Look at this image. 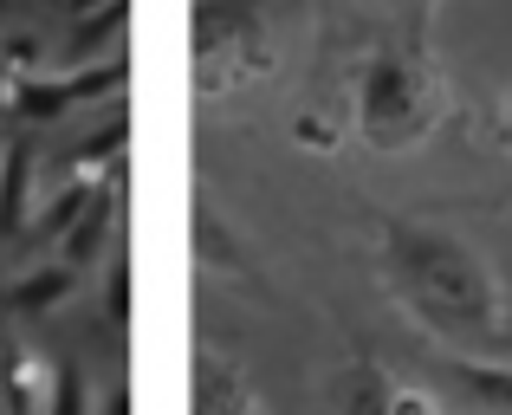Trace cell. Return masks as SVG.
<instances>
[{
    "mask_svg": "<svg viewBox=\"0 0 512 415\" xmlns=\"http://www.w3.org/2000/svg\"><path fill=\"white\" fill-rule=\"evenodd\" d=\"M376 273L389 299L454 357H493L512 338L500 273L467 234L422 214H383L376 221Z\"/></svg>",
    "mask_w": 512,
    "mask_h": 415,
    "instance_id": "1",
    "label": "cell"
},
{
    "mask_svg": "<svg viewBox=\"0 0 512 415\" xmlns=\"http://www.w3.org/2000/svg\"><path fill=\"white\" fill-rule=\"evenodd\" d=\"M350 117H357V137L370 143L376 156H409L435 137L441 124V85L435 65H428L422 46L396 39V46H376L357 72V98H350Z\"/></svg>",
    "mask_w": 512,
    "mask_h": 415,
    "instance_id": "2",
    "label": "cell"
},
{
    "mask_svg": "<svg viewBox=\"0 0 512 415\" xmlns=\"http://www.w3.org/2000/svg\"><path fill=\"white\" fill-rule=\"evenodd\" d=\"M273 72V33L253 0H201L195 13V91L201 98H240Z\"/></svg>",
    "mask_w": 512,
    "mask_h": 415,
    "instance_id": "3",
    "label": "cell"
},
{
    "mask_svg": "<svg viewBox=\"0 0 512 415\" xmlns=\"http://www.w3.org/2000/svg\"><path fill=\"white\" fill-rule=\"evenodd\" d=\"M331 415H441V396L428 383L396 377L376 357H357L331 377Z\"/></svg>",
    "mask_w": 512,
    "mask_h": 415,
    "instance_id": "4",
    "label": "cell"
},
{
    "mask_svg": "<svg viewBox=\"0 0 512 415\" xmlns=\"http://www.w3.org/2000/svg\"><path fill=\"white\" fill-rule=\"evenodd\" d=\"M441 390L461 415H512V364L506 357H454L441 351Z\"/></svg>",
    "mask_w": 512,
    "mask_h": 415,
    "instance_id": "5",
    "label": "cell"
},
{
    "mask_svg": "<svg viewBox=\"0 0 512 415\" xmlns=\"http://www.w3.org/2000/svg\"><path fill=\"white\" fill-rule=\"evenodd\" d=\"M117 78H124V59L91 65V72H72V78H26V85L13 91V111H26V117H59V111H72L78 98H104Z\"/></svg>",
    "mask_w": 512,
    "mask_h": 415,
    "instance_id": "6",
    "label": "cell"
},
{
    "mask_svg": "<svg viewBox=\"0 0 512 415\" xmlns=\"http://www.w3.org/2000/svg\"><path fill=\"white\" fill-rule=\"evenodd\" d=\"M65 292H72V266H39L33 279H20V286H13V305H20V312H39V305H52V299H65Z\"/></svg>",
    "mask_w": 512,
    "mask_h": 415,
    "instance_id": "7",
    "label": "cell"
},
{
    "mask_svg": "<svg viewBox=\"0 0 512 415\" xmlns=\"http://www.w3.org/2000/svg\"><path fill=\"white\" fill-rule=\"evenodd\" d=\"M26 176H33V163H26V150H13V163L0 169V234L20 227V214H26Z\"/></svg>",
    "mask_w": 512,
    "mask_h": 415,
    "instance_id": "8",
    "label": "cell"
},
{
    "mask_svg": "<svg viewBox=\"0 0 512 415\" xmlns=\"http://www.w3.org/2000/svg\"><path fill=\"white\" fill-rule=\"evenodd\" d=\"M396 7V20H402V39L409 46H422L428 39V13H435V0H389Z\"/></svg>",
    "mask_w": 512,
    "mask_h": 415,
    "instance_id": "9",
    "label": "cell"
},
{
    "mask_svg": "<svg viewBox=\"0 0 512 415\" xmlns=\"http://www.w3.org/2000/svg\"><path fill=\"white\" fill-rule=\"evenodd\" d=\"M13 91H20V85H13V78L0 72V111H13Z\"/></svg>",
    "mask_w": 512,
    "mask_h": 415,
    "instance_id": "10",
    "label": "cell"
},
{
    "mask_svg": "<svg viewBox=\"0 0 512 415\" xmlns=\"http://www.w3.org/2000/svg\"><path fill=\"white\" fill-rule=\"evenodd\" d=\"M500 117H506V137H512V85H506V111Z\"/></svg>",
    "mask_w": 512,
    "mask_h": 415,
    "instance_id": "11",
    "label": "cell"
}]
</instances>
